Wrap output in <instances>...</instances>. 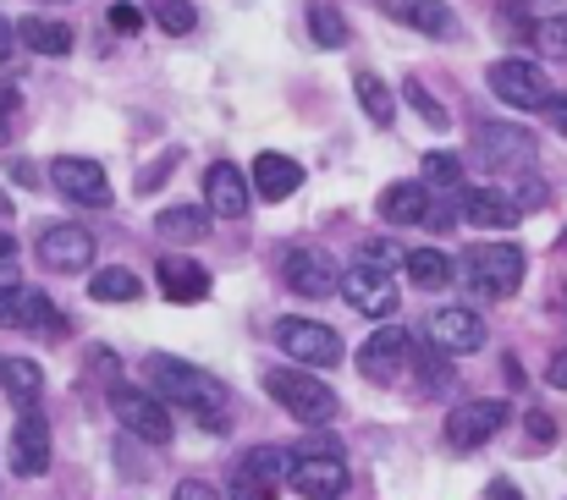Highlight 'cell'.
Listing matches in <instances>:
<instances>
[{"mask_svg":"<svg viewBox=\"0 0 567 500\" xmlns=\"http://www.w3.org/2000/svg\"><path fill=\"white\" fill-rule=\"evenodd\" d=\"M50 181L61 187V198L83 204V209H105L111 204V181H105V166L100 160H83V155H61L50 166Z\"/></svg>","mask_w":567,"mask_h":500,"instance_id":"obj_14","label":"cell"},{"mask_svg":"<svg viewBox=\"0 0 567 500\" xmlns=\"http://www.w3.org/2000/svg\"><path fill=\"white\" fill-rule=\"evenodd\" d=\"M540 111H546V122H551L557 133H567V94H551V100H546Z\"/></svg>","mask_w":567,"mask_h":500,"instance_id":"obj_41","label":"cell"},{"mask_svg":"<svg viewBox=\"0 0 567 500\" xmlns=\"http://www.w3.org/2000/svg\"><path fill=\"white\" fill-rule=\"evenodd\" d=\"M0 215H11V198H6V192H0Z\"/></svg>","mask_w":567,"mask_h":500,"instance_id":"obj_47","label":"cell"},{"mask_svg":"<svg viewBox=\"0 0 567 500\" xmlns=\"http://www.w3.org/2000/svg\"><path fill=\"white\" fill-rule=\"evenodd\" d=\"M402 264H408V281H413L419 292H441V287L452 281V259H446L441 248H413Z\"/></svg>","mask_w":567,"mask_h":500,"instance_id":"obj_27","label":"cell"},{"mask_svg":"<svg viewBox=\"0 0 567 500\" xmlns=\"http://www.w3.org/2000/svg\"><path fill=\"white\" fill-rule=\"evenodd\" d=\"M380 215H385L391 226H419V220L430 215V187H424V181H391V187L380 192Z\"/></svg>","mask_w":567,"mask_h":500,"instance_id":"obj_23","label":"cell"},{"mask_svg":"<svg viewBox=\"0 0 567 500\" xmlns=\"http://www.w3.org/2000/svg\"><path fill=\"white\" fill-rule=\"evenodd\" d=\"M11 253H17V242H11V237H6V231H0V264H6V259H11Z\"/></svg>","mask_w":567,"mask_h":500,"instance_id":"obj_46","label":"cell"},{"mask_svg":"<svg viewBox=\"0 0 567 500\" xmlns=\"http://www.w3.org/2000/svg\"><path fill=\"white\" fill-rule=\"evenodd\" d=\"M172 500H220V496H215V485H204V479H183Z\"/></svg>","mask_w":567,"mask_h":500,"instance_id":"obj_40","label":"cell"},{"mask_svg":"<svg viewBox=\"0 0 567 500\" xmlns=\"http://www.w3.org/2000/svg\"><path fill=\"white\" fill-rule=\"evenodd\" d=\"M150 17H155V28H166L172 39H183L198 28V11H193V0H150Z\"/></svg>","mask_w":567,"mask_h":500,"instance_id":"obj_31","label":"cell"},{"mask_svg":"<svg viewBox=\"0 0 567 500\" xmlns=\"http://www.w3.org/2000/svg\"><path fill=\"white\" fill-rule=\"evenodd\" d=\"M524 270H529V259H524V248H513V242L468 248V259H463V281H468L474 292H485V298H513V292L524 287Z\"/></svg>","mask_w":567,"mask_h":500,"instance_id":"obj_3","label":"cell"},{"mask_svg":"<svg viewBox=\"0 0 567 500\" xmlns=\"http://www.w3.org/2000/svg\"><path fill=\"white\" fill-rule=\"evenodd\" d=\"M204 204H209V215H220V220H243L248 204H254L248 176L237 166H226V160H215V166L204 170Z\"/></svg>","mask_w":567,"mask_h":500,"instance_id":"obj_18","label":"cell"},{"mask_svg":"<svg viewBox=\"0 0 567 500\" xmlns=\"http://www.w3.org/2000/svg\"><path fill=\"white\" fill-rule=\"evenodd\" d=\"M430 346L435 352H446V357H463V352H480L485 346V320L474 314V309H435L430 314Z\"/></svg>","mask_w":567,"mask_h":500,"instance_id":"obj_16","label":"cell"},{"mask_svg":"<svg viewBox=\"0 0 567 500\" xmlns=\"http://www.w3.org/2000/svg\"><path fill=\"white\" fill-rule=\"evenodd\" d=\"M44 6H66V0H44Z\"/></svg>","mask_w":567,"mask_h":500,"instance_id":"obj_48","label":"cell"},{"mask_svg":"<svg viewBox=\"0 0 567 500\" xmlns=\"http://www.w3.org/2000/svg\"><path fill=\"white\" fill-rule=\"evenodd\" d=\"M0 331H39V335H61L66 320L61 309L33 292V287H0Z\"/></svg>","mask_w":567,"mask_h":500,"instance_id":"obj_8","label":"cell"},{"mask_svg":"<svg viewBox=\"0 0 567 500\" xmlns=\"http://www.w3.org/2000/svg\"><path fill=\"white\" fill-rule=\"evenodd\" d=\"M518 198L513 192H502V187H474L468 198H463V220L468 226H480V231H507V226H518Z\"/></svg>","mask_w":567,"mask_h":500,"instance_id":"obj_20","label":"cell"},{"mask_svg":"<svg viewBox=\"0 0 567 500\" xmlns=\"http://www.w3.org/2000/svg\"><path fill=\"white\" fill-rule=\"evenodd\" d=\"M535 44H540V55H546V61H567V11L563 17L535 22Z\"/></svg>","mask_w":567,"mask_h":500,"instance_id":"obj_33","label":"cell"},{"mask_svg":"<svg viewBox=\"0 0 567 500\" xmlns=\"http://www.w3.org/2000/svg\"><path fill=\"white\" fill-rule=\"evenodd\" d=\"M413 363H419V379H424V385H446V379H452L446 363L435 357V346H413Z\"/></svg>","mask_w":567,"mask_h":500,"instance_id":"obj_36","label":"cell"},{"mask_svg":"<svg viewBox=\"0 0 567 500\" xmlns=\"http://www.w3.org/2000/svg\"><path fill=\"white\" fill-rule=\"evenodd\" d=\"M161 292H166L172 303H204L209 275H204V264H193L183 253H166V259H161Z\"/></svg>","mask_w":567,"mask_h":500,"instance_id":"obj_22","label":"cell"},{"mask_svg":"<svg viewBox=\"0 0 567 500\" xmlns=\"http://www.w3.org/2000/svg\"><path fill=\"white\" fill-rule=\"evenodd\" d=\"M402 253L391 248V242H364V264H375V270H391Z\"/></svg>","mask_w":567,"mask_h":500,"instance_id":"obj_39","label":"cell"},{"mask_svg":"<svg viewBox=\"0 0 567 500\" xmlns=\"http://www.w3.org/2000/svg\"><path fill=\"white\" fill-rule=\"evenodd\" d=\"M144 379H150V390L166 402V407H183L193 413L204 429H226V407H231V396H226V385L215 379V374H204L198 363L188 357H166V352H150L144 357Z\"/></svg>","mask_w":567,"mask_h":500,"instance_id":"obj_1","label":"cell"},{"mask_svg":"<svg viewBox=\"0 0 567 500\" xmlns=\"http://www.w3.org/2000/svg\"><path fill=\"white\" fill-rule=\"evenodd\" d=\"M138 22H144V11H138V6H127V0H116V6H111V28H116V33H138Z\"/></svg>","mask_w":567,"mask_h":500,"instance_id":"obj_38","label":"cell"},{"mask_svg":"<svg viewBox=\"0 0 567 500\" xmlns=\"http://www.w3.org/2000/svg\"><path fill=\"white\" fill-rule=\"evenodd\" d=\"M11 468L22 479H39L50 468V424H44L39 407L17 413V424H11Z\"/></svg>","mask_w":567,"mask_h":500,"instance_id":"obj_17","label":"cell"},{"mask_svg":"<svg viewBox=\"0 0 567 500\" xmlns=\"http://www.w3.org/2000/svg\"><path fill=\"white\" fill-rule=\"evenodd\" d=\"M111 413L127 424V435H138V440H150V446H166V440H172V407H166L155 390L111 385Z\"/></svg>","mask_w":567,"mask_h":500,"instance_id":"obj_5","label":"cell"},{"mask_svg":"<svg viewBox=\"0 0 567 500\" xmlns=\"http://www.w3.org/2000/svg\"><path fill=\"white\" fill-rule=\"evenodd\" d=\"M281 281H287L292 292H303V298H337V292H342V270H337V259L320 253V248H287Z\"/></svg>","mask_w":567,"mask_h":500,"instance_id":"obj_9","label":"cell"},{"mask_svg":"<svg viewBox=\"0 0 567 500\" xmlns=\"http://www.w3.org/2000/svg\"><path fill=\"white\" fill-rule=\"evenodd\" d=\"M408 357H413V335L396 331V325H380V331L359 346V374L375 379V385H391V379H402Z\"/></svg>","mask_w":567,"mask_h":500,"instance_id":"obj_15","label":"cell"},{"mask_svg":"<svg viewBox=\"0 0 567 500\" xmlns=\"http://www.w3.org/2000/svg\"><path fill=\"white\" fill-rule=\"evenodd\" d=\"M17 39L33 50V55H66L72 50V28L61 17H22L17 22Z\"/></svg>","mask_w":567,"mask_h":500,"instance_id":"obj_25","label":"cell"},{"mask_svg":"<svg viewBox=\"0 0 567 500\" xmlns=\"http://www.w3.org/2000/svg\"><path fill=\"white\" fill-rule=\"evenodd\" d=\"M89 292H94V303H133V298H138L144 287H138V275H133V270L111 264V270H94Z\"/></svg>","mask_w":567,"mask_h":500,"instance_id":"obj_29","label":"cell"},{"mask_svg":"<svg viewBox=\"0 0 567 500\" xmlns=\"http://www.w3.org/2000/svg\"><path fill=\"white\" fill-rule=\"evenodd\" d=\"M457 181H463V160H457L452 149L424 155V187H457Z\"/></svg>","mask_w":567,"mask_h":500,"instance_id":"obj_35","label":"cell"},{"mask_svg":"<svg viewBox=\"0 0 567 500\" xmlns=\"http://www.w3.org/2000/svg\"><path fill=\"white\" fill-rule=\"evenodd\" d=\"M309 28H315V44H326V50H337V44H348V22H342V11L337 6H309Z\"/></svg>","mask_w":567,"mask_h":500,"instance_id":"obj_32","label":"cell"},{"mask_svg":"<svg viewBox=\"0 0 567 500\" xmlns=\"http://www.w3.org/2000/svg\"><path fill=\"white\" fill-rule=\"evenodd\" d=\"M287 479V451H276V446H259V451H248V457H237V468H231V500H276V485Z\"/></svg>","mask_w":567,"mask_h":500,"instance_id":"obj_10","label":"cell"},{"mask_svg":"<svg viewBox=\"0 0 567 500\" xmlns=\"http://www.w3.org/2000/svg\"><path fill=\"white\" fill-rule=\"evenodd\" d=\"M17 111H22V94H17V83H6V77H0V138L11 133Z\"/></svg>","mask_w":567,"mask_h":500,"instance_id":"obj_37","label":"cell"},{"mask_svg":"<svg viewBox=\"0 0 567 500\" xmlns=\"http://www.w3.org/2000/svg\"><path fill=\"white\" fill-rule=\"evenodd\" d=\"M491 94H496L502 105H513V111H540V105L551 100L540 66H535V61H518V55H507V61L491 66Z\"/></svg>","mask_w":567,"mask_h":500,"instance_id":"obj_11","label":"cell"},{"mask_svg":"<svg viewBox=\"0 0 567 500\" xmlns=\"http://www.w3.org/2000/svg\"><path fill=\"white\" fill-rule=\"evenodd\" d=\"M254 187H259L265 204H281V198H292V192L303 187V166L287 160V155H276V149H265V155L254 160Z\"/></svg>","mask_w":567,"mask_h":500,"instance_id":"obj_21","label":"cell"},{"mask_svg":"<svg viewBox=\"0 0 567 500\" xmlns=\"http://www.w3.org/2000/svg\"><path fill=\"white\" fill-rule=\"evenodd\" d=\"M353 94H359V105H364V116H370L375 127H391V122H396V100H391V88L380 83L375 72H359V77H353Z\"/></svg>","mask_w":567,"mask_h":500,"instance_id":"obj_28","label":"cell"},{"mask_svg":"<svg viewBox=\"0 0 567 500\" xmlns=\"http://www.w3.org/2000/svg\"><path fill=\"white\" fill-rule=\"evenodd\" d=\"M11 50H17V22H6V17H0V61H6Z\"/></svg>","mask_w":567,"mask_h":500,"instance_id":"obj_44","label":"cell"},{"mask_svg":"<svg viewBox=\"0 0 567 500\" xmlns=\"http://www.w3.org/2000/svg\"><path fill=\"white\" fill-rule=\"evenodd\" d=\"M0 385H6V396L17 402V413H28V407H39L44 374H39V363H28V357H6V363H0Z\"/></svg>","mask_w":567,"mask_h":500,"instance_id":"obj_26","label":"cell"},{"mask_svg":"<svg viewBox=\"0 0 567 500\" xmlns=\"http://www.w3.org/2000/svg\"><path fill=\"white\" fill-rule=\"evenodd\" d=\"M402 100H408V105H413V111H419L430 127H446V122H452V116L441 111V100H435V94H430L419 77H408V83H402Z\"/></svg>","mask_w":567,"mask_h":500,"instance_id":"obj_34","label":"cell"},{"mask_svg":"<svg viewBox=\"0 0 567 500\" xmlns=\"http://www.w3.org/2000/svg\"><path fill=\"white\" fill-rule=\"evenodd\" d=\"M474 144H480L485 166H529V160H535V138H529L524 127H513V122H485V127H474Z\"/></svg>","mask_w":567,"mask_h":500,"instance_id":"obj_19","label":"cell"},{"mask_svg":"<svg viewBox=\"0 0 567 500\" xmlns=\"http://www.w3.org/2000/svg\"><path fill=\"white\" fill-rule=\"evenodd\" d=\"M265 390H270L298 424H331V418L342 413V396H337L326 379H315L309 368H270V374H265Z\"/></svg>","mask_w":567,"mask_h":500,"instance_id":"obj_2","label":"cell"},{"mask_svg":"<svg viewBox=\"0 0 567 500\" xmlns=\"http://www.w3.org/2000/svg\"><path fill=\"white\" fill-rule=\"evenodd\" d=\"M529 429H535V446H551L557 440V424L546 413H529Z\"/></svg>","mask_w":567,"mask_h":500,"instance_id":"obj_42","label":"cell"},{"mask_svg":"<svg viewBox=\"0 0 567 500\" xmlns=\"http://www.w3.org/2000/svg\"><path fill=\"white\" fill-rule=\"evenodd\" d=\"M385 11L402 28H419V33H435V39L452 33V6L446 0H385Z\"/></svg>","mask_w":567,"mask_h":500,"instance_id":"obj_24","label":"cell"},{"mask_svg":"<svg viewBox=\"0 0 567 500\" xmlns=\"http://www.w3.org/2000/svg\"><path fill=\"white\" fill-rule=\"evenodd\" d=\"M276 346L298 363V368H331V363H342V335L331 331V325H320V320H281L276 325Z\"/></svg>","mask_w":567,"mask_h":500,"instance_id":"obj_6","label":"cell"},{"mask_svg":"<svg viewBox=\"0 0 567 500\" xmlns=\"http://www.w3.org/2000/svg\"><path fill=\"white\" fill-rule=\"evenodd\" d=\"M155 226H161V237L193 242V237H204L209 215H204V209H193V204H172V209H161V215H155Z\"/></svg>","mask_w":567,"mask_h":500,"instance_id":"obj_30","label":"cell"},{"mask_svg":"<svg viewBox=\"0 0 567 500\" xmlns=\"http://www.w3.org/2000/svg\"><path fill=\"white\" fill-rule=\"evenodd\" d=\"M342 298H348L359 314H370V320H391L396 303H402L391 270H375V264H353V270L342 275Z\"/></svg>","mask_w":567,"mask_h":500,"instance_id":"obj_13","label":"cell"},{"mask_svg":"<svg viewBox=\"0 0 567 500\" xmlns=\"http://www.w3.org/2000/svg\"><path fill=\"white\" fill-rule=\"evenodd\" d=\"M551 385H557V390H567V352L551 363Z\"/></svg>","mask_w":567,"mask_h":500,"instance_id":"obj_45","label":"cell"},{"mask_svg":"<svg viewBox=\"0 0 567 500\" xmlns=\"http://www.w3.org/2000/svg\"><path fill=\"white\" fill-rule=\"evenodd\" d=\"M39 264L55 270V275H78V270L94 264V237H89L83 226H72V220L44 226V231H39Z\"/></svg>","mask_w":567,"mask_h":500,"instance_id":"obj_12","label":"cell"},{"mask_svg":"<svg viewBox=\"0 0 567 500\" xmlns=\"http://www.w3.org/2000/svg\"><path fill=\"white\" fill-rule=\"evenodd\" d=\"M513 418V407L507 402H496V396H480V402H463V407H452L446 413V446L452 451H474V446H485L491 435H502V424Z\"/></svg>","mask_w":567,"mask_h":500,"instance_id":"obj_7","label":"cell"},{"mask_svg":"<svg viewBox=\"0 0 567 500\" xmlns=\"http://www.w3.org/2000/svg\"><path fill=\"white\" fill-rule=\"evenodd\" d=\"M485 500H524V490H518L513 479H491V490H485Z\"/></svg>","mask_w":567,"mask_h":500,"instance_id":"obj_43","label":"cell"},{"mask_svg":"<svg viewBox=\"0 0 567 500\" xmlns=\"http://www.w3.org/2000/svg\"><path fill=\"white\" fill-rule=\"evenodd\" d=\"M287 485L303 500H337L348 496V462L331 446H298L287 451Z\"/></svg>","mask_w":567,"mask_h":500,"instance_id":"obj_4","label":"cell"}]
</instances>
